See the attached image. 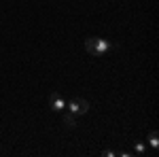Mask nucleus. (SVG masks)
<instances>
[{
  "mask_svg": "<svg viewBox=\"0 0 159 157\" xmlns=\"http://www.w3.org/2000/svg\"><path fill=\"white\" fill-rule=\"evenodd\" d=\"M85 49L89 55H104V53H108L110 49H115V45L106 40V38H87L85 40Z\"/></svg>",
  "mask_w": 159,
  "mask_h": 157,
  "instance_id": "1",
  "label": "nucleus"
},
{
  "mask_svg": "<svg viewBox=\"0 0 159 157\" xmlns=\"http://www.w3.org/2000/svg\"><path fill=\"white\" fill-rule=\"evenodd\" d=\"M66 109H68V113H72L74 117L76 115H85L87 110H89V102L83 100V98H74V100H70L66 104Z\"/></svg>",
  "mask_w": 159,
  "mask_h": 157,
  "instance_id": "2",
  "label": "nucleus"
},
{
  "mask_svg": "<svg viewBox=\"0 0 159 157\" xmlns=\"http://www.w3.org/2000/svg\"><path fill=\"white\" fill-rule=\"evenodd\" d=\"M49 106H51V110H55V113H61V110L66 109V100H64L60 94H51V98H49Z\"/></svg>",
  "mask_w": 159,
  "mask_h": 157,
  "instance_id": "3",
  "label": "nucleus"
},
{
  "mask_svg": "<svg viewBox=\"0 0 159 157\" xmlns=\"http://www.w3.org/2000/svg\"><path fill=\"white\" fill-rule=\"evenodd\" d=\"M64 123H66L70 130H72V127H76V119H74L72 113H66V115H64Z\"/></svg>",
  "mask_w": 159,
  "mask_h": 157,
  "instance_id": "4",
  "label": "nucleus"
},
{
  "mask_svg": "<svg viewBox=\"0 0 159 157\" xmlns=\"http://www.w3.org/2000/svg\"><path fill=\"white\" fill-rule=\"evenodd\" d=\"M148 145L153 146V149H159V136H157V132H155V130L148 134Z\"/></svg>",
  "mask_w": 159,
  "mask_h": 157,
  "instance_id": "5",
  "label": "nucleus"
},
{
  "mask_svg": "<svg viewBox=\"0 0 159 157\" xmlns=\"http://www.w3.org/2000/svg\"><path fill=\"white\" fill-rule=\"evenodd\" d=\"M134 149H136V153H138V155H142V153H144V151H147V145H144V142H140V140H138V142H136V145H134Z\"/></svg>",
  "mask_w": 159,
  "mask_h": 157,
  "instance_id": "6",
  "label": "nucleus"
},
{
  "mask_svg": "<svg viewBox=\"0 0 159 157\" xmlns=\"http://www.w3.org/2000/svg\"><path fill=\"white\" fill-rule=\"evenodd\" d=\"M115 155H117V153H115L112 149H108V151H104V157H115Z\"/></svg>",
  "mask_w": 159,
  "mask_h": 157,
  "instance_id": "7",
  "label": "nucleus"
}]
</instances>
